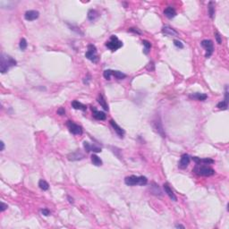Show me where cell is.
Instances as JSON below:
<instances>
[{"label": "cell", "mask_w": 229, "mask_h": 229, "mask_svg": "<svg viewBox=\"0 0 229 229\" xmlns=\"http://www.w3.org/2000/svg\"><path fill=\"white\" fill-rule=\"evenodd\" d=\"M17 65L16 60H15L12 56L6 55V54H2L0 57V72L2 73H5L8 72V70Z\"/></svg>", "instance_id": "1"}, {"label": "cell", "mask_w": 229, "mask_h": 229, "mask_svg": "<svg viewBox=\"0 0 229 229\" xmlns=\"http://www.w3.org/2000/svg\"><path fill=\"white\" fill-rule=\"evenodd\" d=\"M125 183L126 185L134 186V185H146L148 183L147 177L145 176H130L125 177Z\"/></svg>", "instance_id": "2"}, {"label": "cell", "mask_w": 229, "mask_h": 229, "mask_svg": "<svg viewBox=\"0 0 229 229\" xmlns=\"http://www.w3.org/2000/svg\"><path fill=\"white\" fill-rule=\"evenodd\" d=\"M194 174L200 176H211L215 174V170L208 166L203 165H196V166L193 168Z\"/></svg>", "instance_id": "3"}, {"label": "cell", "mask_w": 229, "mask_h": 229, "mask_svg": "<svg viewBox=\"0 0 229 229\" xmlns=\"http://www.w3.org/2000/svg\"><path fill=\"white\" fill-rule=\"evenodd\" d=\"M106 47L110 49L111 51H116L117 49L123 47V42L119 40L115 35H112L110 37V39L106 42Z\"/></svg>", "instance_id": "4"}, {"label": "cell", "mask_w": 229, "mask_h": 229, "mask_svg": "<svg viewBox=\"0 0 229 229\" xmlns=\"http://www.w3.org/2000/svg\"><path fill=\"white\" fill-rule=\"evenodd\" d=\"M85 56H86V58H88L92 63H98V62L99 57H98V54H97V49L93 44L88 45V50L85 53Z\"/></svg>", "instance_id": "5"}, {"label": "cell", "mask_w": 229, "mask_h": 229, "mask_svg": "<svg viewBox=\"0 0 229 229\" xmlns=\"http://www.w3.org/2000/svg\"><path fill=\"white\" fill-rule=\"evenodd\" d=\"M201 47H203L204 49H206V58H209L211 56V55L214 52V43L212 40L210 39H204L200 42Z\"/></svg>", "instance_id": "6"}, {"label": "cell", "mask_w": 229, "mask_h": 229, "mask_svg": "<svg viewBox=\"0 0 229 229\" xmlns=\"http://www.w3.org/2000/svg\"><path fill=\"white\" fill-rule=\"evenodd\" d=\"M66 125H67V127H68L70 132H72L73 134H74V135H81V134H82V127H81L80 125L74 124L73 122H72V121H67Z\"/></svg>", "instance_id": "7"}, {"label": "cell", "mask_w": 229, "mask_h": 229, "mask_svg": "<svg viewBox=\"0 0 229 229\" xmlns=\"http://www.w3.org/2000/svg\"><path fill=\"white\" fill-rule=\"evenodd\" d=\"M153 128L155 129V131L157 132L159 134H160L163 138L166 137V133L164 132V128L163 125H162V122L161 120L159 118H156L154 121H153Z\"/></svg>", "instance_id": "8"}, {"label": "cell", "mask_w": 229, "mask_h": 229, "mask_svg": "<svg viewBox=\"0 0 229 229\" xmlns=\"http://www.w3.org/2000/svg\"><path fill=\"white\" fill-rule=\"evenodd\" d=\"M217 108L218 109H222V110H227L228 108V87L227 85L226 86V92H225V99L218 102L217 105Z\"/></svg>", "instance_id": "9"}, {"label": "cell", "mask_w": 229, "mask_h": 229, "mask_svg": "<svg viewBox=\"0 0 229 229\" xmlns=\"http://www.w3.org/2000/svg\"><path fill=\"white\" fill-rule=\"evenodd\" d=\"M84 154L82 153L80 150H77V151H74V152H72L70 154L67 155V159L68 160L70 161H77V160H81L82 159H84Z\"/></svg>", "instance_id": "10"}, {"label": "cell", "mask_w": 229, "mask_h": 229, "mask_svg": "<svg viewBox=\"0 0 229 229\" xmlns=\"http://www.w3.org/2000/svg\"><path fill=\"white\" fill-rule=\"evenodd\" d=\"M190 161H191V157L188 154L182 155L180 162H179V165H178L179 168L180 169H185L188 166V165L190 164Z\"/></svg>", "instance_id": "11"}, {"label": "cell", "mask_w": 229, "mask_h": 229, "mask_svg": "<svg viewBox=\"0 0 229 229\" xmlns=\"http://www.w3.org/2000/svg\"><path fill=\"white\" fill-rule=\"evenodd\" d=\"M39 16V13L36 10H29L24 14V18L27 21H34L36 19H38Z\"/></svg>", "instance_id": "12"}, {"label": "cell", "mask_w": 229, "mask_h": 229, "mask_svg": "<svg viewBox=\"0 0 229 229\" xmlns=\"http://www.w3.org/2000/svg\"><path fill=\"white\" fill-rule=\"evenodd\" d=\"M83 148H84L86 152H91V151L97 152V153L101 152V148L98 147L96 145H91L88 142H83Z\"/></svg>", "instance_id": "13"}, {"label": "cell", "mask_w": 229, "mask_h": 229, "mask_svg": "<svg viewBox=\"0 0 229 229\" xmlns=\"http://www.w3.org/2000/svg\"><path fill=\"white\" fill-rule=\"evenodd\" d=\"M109 123H110L111 126L114 128V132L117 133V135H118L120 138H124V135H125V130H124L122 127H120V126H119V125H118L114 122V120H110V122H109Z\"/></svg>", "instance_id": "14"}, {"label": "cell", "mask_w": 229, "mask_h": 229, "mask_svg": "<svg viewBox=\"0 0 229 229\" xmlns=\"http://www.w3.org/2000/svg\"><path fill=\"white\" fill-rule=\"evenodd\" d=\"M163 188L164 190H165V193L169 196V198H170L172 200H174V201H176V200H177V197L176 196L175 193L173 192V190L171 189V187L169 186L168 183H164Z\"/></svg>", "instance_id": "15"}, {"label": "cell", "mask_w": 229, "mask_h": 229, "mask_svg": "<svg viewBox=\"0 0 229 229\" xmlns=\"http://www.w3.org/2000/svg\"><path fill=\"white\" fill-rule=\"evenodd\" d=\"M91 109H92V115H93V117H94L95 119H97V120H100V121H102V120H106L107 115H106V114H105L104 112H102V111H98V110L96 109V108H92Z\"/></svg>", "instance_id": "16"}, {"label": "cell", "mask_w": 229, "mask_h": 229, "mask_svg": "<svg viewBox=\"0 0 229 229\" xmlns=\"http://www.w3.org/2000/svg\"><path fill=\"white\" fill-rule=\"evenodd\" d=\"M164 15H165V16L166 17V18L172 19V18H174V17L176 15V11L172 6H168V7H166L164 10Z\"/></svg>", "instance_id": "17"}, {"label": "cell", "mask_w": 229, "mask_h": 229, "mask_svg": "<svg viewBox=\"0 0 229 229\" xmlns=\"http://www.w3.org/2000/svg\"><path fill=\"white\" fill-rule=\"evenodd\" d=\"M193 160L196 163V165H200V164L203 163L204 165H210V164L214 163V160L211 159H200V158H198V157H193Z\"/></svg>", "instance_id": "18"}, {"label": "cell", "mask_w": 229, "mask_h": 229, "mask_svg": "<svg viewBox=\"0 0 229 229\" xmlns=\"http://www.w3.org/2000/svg\"><path fill=\"white\" fill-rule=\"evenodd\" d=\"M162 33L166 35V36H176V35H178V33L175 29H173V28H171V27H169L167 25L164 26L162 28Z\"/></svg>", "instance_id": "19"}, {"label": "cell", "mask_w": 229, "mask_h": 229, "mask_svg": "<svg viewBox=\"0 0 229 229\" xmlns=\"http://www.w3.org/2000/svg\"><path fill=\"white\" fill-rule=\"evenodd\" d=\"M97 100H98V102L100 104V106L103 108V109H104L105 111H108V110H109L108 105V103H107L106 99H105V98H104V96H103L101 93H99V94H98Z\"/></svg>", "instance_id": "20"}, {"label": "cell", "mask_w": 229, "mask_h": 229, "mask_svg": "<svg viewBox=\"0 0 229 229\" xmlns=\"http://www.w3.org/2000/svg\"><path fill=\"white\" fill-rule=\"evenodd\" d=\"M72 107L76 110H82V111H86L87 110V107L85 105H83L81 102L77 101V100H73L72 102Z\"/></svg>", "instance_id": "21"}, {"label": "cell", "mask_w": 229, "mask_h": 229, "mask_svg": "<svg viewBox=\"0 0 229 229\" xmlns=\"http://www.w3.org/2000/svg\"><path fill=\"white\" fill-rule=\"evenodd\" d=\"M191 98H193V99H196V100H200V101H204L208 98V95L207 94H204V93H199V92H196V93H193L189 96Z\"/></svg>", "instance_id": "22"}, {"label": "cell", "mask_w": 229, "mask_h": 229, "mask_svg": "<svg viewBox=\"0 0 229 229\" xmlns=\"http://www.w3.org/2000/svg\"><path fill=\"white\" fill-rule=\"evenodd\" d=\"M99 15V14L98 13V11L97 10H95V9H91V10H89V12H88V19L90 20V21H95Z\"/></svg>", "instance_id": "23"}, {"label": "cell", "mask_w": 229, "mask_h": 229, "mask_svg": "<svg viewBox=\"0 0 229 229\" xmlns=\"http://www.w3.org/2000/svg\"><path fill=\"white\" fill-rule=\"evenodd\" d=\"M111 75L114 76L117 80H123L126 77V74H125L124 73L120 71H114V70H111Z\"/></svg>", "instance_id": "24"}, {"label": "cell", "mask_w": 229, "mask_h": 229, "mask_svg": "<svg viewBox=\"0 0 229 229\" xmlns=\"http://www.w3.org/2000/svg\"><path fill=\"white\" fill-rule=\"evenodd\" d=\"M208 10H209V15L210 17L213 19L215 16V3L210 1L208 5Z\"/></svg>", "instance_id": "25"}, {"label": "cell", "mask_w": 229, "mask_h": 229, "mask_svg": "<svg viewBox=\"0 0 229 229\" xmlns=\"http://www.w3.org/2000/svg\"><path fill=\"white\" fill-rule=\"evenodd\" d=\"M91 162L92 164L94 165V166H102V160L100 159V158H98L97 155H95V154H92L91 155Z\"/></svg>", "instance_id": "26"}, {"label": "cell", "mask_w": 229, "mask_h": 229, "mask_svg": "<svg viewBox=\"0 0 229 229\" xmlns=\"http://www.w3.org/2000/svg\"><path fill=\"white\" fill-rule=\"evenodd\" d=\"M142 45L144 46L143 53H144L145 55H148V54H149V50H150V48H151V44H150V42L144 39V40H142Z\"/></svg>", "instance_id": "27"}, {"label": "cell", "mask_w": 229, "mask_h": 229, "mask_svg": "<svg viewBox=\"0 0 229 229\" xmlns=\"http://www.w3.org/2000/svg\"><path fill=\"white\" fill-rule=\"evenodd\" d=\"M39 188L41 189V190H43V191H47V190H49V184L46 182L45 180H39Z\"/></svg>", "instance_id": "28"}, {"label": "cell", "mask_w": 229, "mask_h": 229, "mask_svg": "<svg viewBox=\"0 0 229 229\" xmlns=\"http://www.w3.org/2000/svg\"><path fill=\"white\" fill-rule=\"evenodd\" d=\"M27 46H28V44H27L26 39H22L20 40V43H19V47H20L21 50H25L26 48H27Z\"/></svg>", "instance_id": "29"}, {"label": "cell", "mask_w": 229, "mask_h": 229, "mask_svg": "<svg viewBox=\"0 0 229 229\" xmlns=\"http://www.w3.org/2000/svg\"><path fill=\"white\" fill-rule=\"evenodd\" d=\"M103 76L105 77V79H107V80H110V78H111V70H106V71H104V73H103Z\"/></svg>", "instance_id": "30"}, {"label": "cell", "mask_w": 229, "mask_h": 229, "mask_svg": "<svg viewBox=\"0 0 229 229\" xmlns=\"http://www.w3.org/2000/svg\"><path fill=\"white\" fill-rule=\"evenodd\" d=\"M174 44H175L176 47H177L179 49H183V44L181 42L180 40H178V39H175L174 40Z\"/></svg>", "instance_id": "31"}, {"label": "cell", "mask_w": 229, "mask_h": 229, "mask_svg": "<svg viewBox=\"0 0 229 229\" xmlns=\"http://www.w3.org/2000/svg\"><path fill=\"white\" fill-rule=\"evenodd\" d=\"M128 32H129L138 34V35H142V32H141L139 29H137V28H130V29L128 30Z\"/></svg>", "instance_id": "32"}, {"label": "cell", "mask_w": 229, "mask_h": 229, "mask_svg": "<svg viewBox=\"0 0 229 229\" xmlns=\"http://www.w3.org/2000/svg\"><path fill=\"white\" fill-rule=\"evenodd\" d=\"M215 38H216V40H217V44H221V43H222V38H221V36H220L219 33H215Z\"/></svg>", "instance_id": "33"}, {"label": "cell", "mask_w": 229, "mask_h": 229, "mask_svg": "<svg viewBox=\"0 0 229 229\" xmlns=\"http://www.w3.org/2000/svg\"><path fill=\"white\" fill-rule=\"evenodd\" d=\"M68 25H69V27L71 28V30H72V31H74V32H76L77 33H80V34H82V35L83 34V33H82V32L80 31V29H79V28H77V27H74L73 25H71V24H69V23H68Z\"/></svg>", "instance_id": "34"}, {"label": "cell", "mask_w": 229, "mask_h": 229, "mask_svg": "<svg viewBox=\"0 0 229 229\" xmlns=\"http://www.w3.org/2000/svg\"><path fill=\"white\" fill-rule=\"evenodd\" d=\"M57 114L59 115H65L66 114V109L64 108H59L57 109Z\"/></svg>", "instance_id": "35"}, {"label": "cell", "mask_w": 229, "mask_h": 229, "mask_svg": "<svg viewBox=\"0 0 229 229\" xmlns=\"http://www.w3.org/2000/svg\"><path fill=\"white\" fill-rule=\"evenodd\" d=\"M41 214L44 215V216H46V217H48V216L50 215V211H49L48 209H42L41 210Z\"/></svg>", "instance_id": "36"}, {"label": "cell", "mask_w": 229, "mask_h": 229, "mask_svg": "<svg viewBox=\"0 0 229 229\" xmlns=\"http://www.w3.org/2000/svg\"><path fill=\"white\" fill-rule=\"evenodd\" d=\"M7 208H8L7 204L4 203V202L2 201V202H1V211H2V212H3V211H5Z\"/></svg>", "instance_id": "37"}, {"label": "cell", "mask_w": 229, "mask_h": 229, "mask_svg": "<svg viewBox=\"0 0 229 229\" xmlns=\"http://www.w3.org/2000/svg\"><path fill=\"white\" fill-rule=\"evenodd\" d=\"M90 81H91V76H90V74H88V75H87V77H85V78H84L83 82H84V84H89Z\"/></svg>", "instance_id": "38"}, {"label": "cell", "mask_w": 229, "mask_h": 229, "mask_svg": "<svg viewBox=\"0 0 229 229\" xmlns=\"http://www.w3.org/2000/svg\"><path fill=\"white\" fill-rule=\"evenodd\" d=\"M5 149V143L3 141H1V151H3Z\"/></svg>", "instance_id": "39"}, {"label": "cell", "mask_w": 229, "mask_h": 229, "mask_svg": "<svg viewBox=\"0 0 229 229\" xmlns=\"http://www.w3.org/2000/svg\"><path fill=\"white\" fill-rule=\"evenodd\" d=\"M176 228H183V229L185 228V227H184V226H183V225H176Z\"/></svg>", "instance_id": "40"}, {"label": "cell", "mask_w": 229, "mask_h": 229, "mask_svg": "<svg viewBox=\"0 0 229 229\" xmlns=\"http://www.w3.org/2000/svg\"><path fill=\"white\" fill-rule=\"evenodd\" d=\"M67 199L69 200V202H70V203H73V198H71L70 196H67Z\"/></svg>", "instance_id": "41"}]
</instances>
